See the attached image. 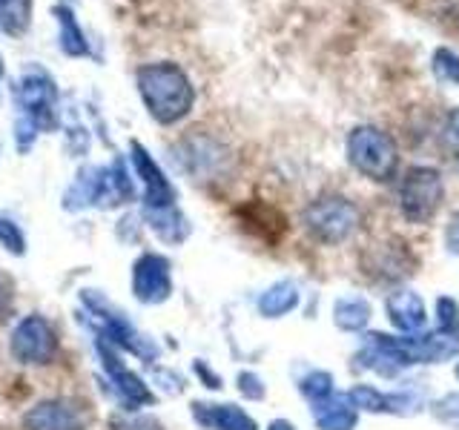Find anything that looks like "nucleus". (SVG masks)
Listing matches in <instances>:
<instances>
[{
  "mask_svg": "<svg viewBox=\"0 0 459 430\" xmlns=\"http://www.w3.org/2000/svg\"><path fill=\"white\" fill-rule=\"evenodd\" d=\"M445 416H448L451 422H456V425H459V396L445 399Z\"/></svg>",
  "mask_w": 459,
  "mask_h": 430,
  "instance_id": "obj_19",
  "label": "nucleus"
},
{
  "mask_svg": "<svg viewBox=\"0 0 459 430\" xmlns=\"http://www.w3.org/2000/svg\"><path fill=\"white\" fill-rule=\"evenodd\" d=\"M434 75L442 83L459 86V55L451 49H437L434 52Z\"/></svg>",
  "mask_w": 459,
  "mask_h": 430,
  "instance_id": "obj_15",
  "label": "nucleus"
},
{
  "mask_svg": "<svg viewBox=\"0 0 459 430\" xmlns=\"http://www.w3.org/2000/svg\"><path fill=\"white\" fill-rule=\"evenodd\" d=\"M305 224L322 244H339L359 227V210L342 195H325L305 210Z\"/></svg>",
  "mask_w": 459,
  "mask_h": 430,
  "instance_id": "obj_4",
  "label": "nucleus"
},
{
  "mask_svg": "<svg viewBox=\"0 0 459 430\" xmlns=\"http://www.w3.org/2000/svg\"><path fill=\"white\" fill-rule=\"evenodd\" d=\"M169 262L155 253L138 258L133 272V290L143 305H158L169 296Z\"/></svg>",
  "mask_w": 459,
  "mask_h": 430,
  "instance_id": "obj_6",
  "label": "nucleus"
},
{
  "mask_svg": "<svg viewBox=\"0 0 459 430\" xmlns=\"http://www.w3.org/2000/svg\"><path fill=\"white\" fill-rule=\"evenodd\" d=\"M135 164H138V172L143 176V184H147V201L152 210H167L172 207V186L167 184V178L161 176V169L152 164V158L143 152L141 147H135Z\"/></svg>",
  "mask_w": 459,
  "mask_h": 430,
  "instance_id": "obj_10",
  "label": "nucleus"
},
{
  "mask_svg": "<svg viewBox=\"0 0 459 430\" xmlns=\"http://www.w3.org/2000/svg\"><path fill=\"white\" fill-rule=\"evenodd\" d=\"M138 92L147 104L150 115L158 124H178L186 118L193 109V83L190 75L172 61H158V64H143L138 69Z\"/></svg>",
  "mask_w": 459,
  "mask_h": 430,
  "instance_id": "obj_1",
  "label": "nucleus"
},
{
  "mask_svg": "<svg viewBox=\"0 0 459 430\" xmlns=\"http://www.w3.org/2000/svg\"><path fill=\"white\" fill-rule=\"evenodd\" d=\"M29 430H83L86 416L72 401H40L26 413Z\"/></svg>",
  "mask_w": 459,
  "mask_h": 430,
  "instance_id": "obj_7",
  "label": "nucleus"
},
{
  "mask_svg": "<svg viewBox=\"0 0 459 430\" xmlns=\"http://www.w3.org/2000/svg\"><path fill=\"white\" fill-rule=\"evenodd\" d=\"M296 301H299V296H296V290H293L290 284H276L273 290H267V293L262 296V301H258V307H262L264 315H281V313H287V310H293V307H296Z\"/></svg>",
  "mask_w": 459,
  "mask_h": 430,
  "instance_id": "obj_13",
  "label": "nucleus"
},
{
  "mask_svg": "<svg viewBox=\"0 0 459 430\" xmlns=\"http://www.w3.org/2000/svg\"><path fill=\"white\" fill-rule=\"evenodd\" d=\"M9 298H12V293H9V284H6V279H4V276H0V310H6Z\"/></svg>",
  "mask_w": 459,
  "mask_h": 430,
  "instance_id": "obj_20",
  "label": "nucleus"
},
{
  "mask_svg": "<svg viewBox=\"0 0 459 430\" xmlns=\"http://www.w3.org/2000/svg\"><path fill=\"white\" fill-rule=\"evenodd\" d=\"M330 384H333V379H330L327 373H313L310 379L301 382V393H305L307 399H313V401H322V399L330 396V391H333Z\"/></svg>",
  "mask_w": 459,
  "mask_h": 430,
  "instance_id": "obj_16",
  "label": "nucleus"
},
{
  "mask_svg": "<svg viewBox=\"0 0 459 430\" xmlns=\"http://www.w3.org/2000/svg\"><path fill=\"white\" fill-rule=\"evenodd\" d=\"M198 425L215 430H255V422L247 413L233 405H195L193 408Z\"/></svg>",
  "mask_w": 459,
  "mask_h": 430,
  "instance_id": "obj_8",
  "label": "nucleus"
},
{
  "mask_svg": "<svg viewBox=\"0 0 459 430\" xmlns=\"http://www.w3.org/2000/svg\"><path fill=\"white\" fill-rule=\"evenodd\" d=\"M270 430H293V425L290 422H273Z\"/></svg>",
  "mask_w": 459,
  "mask_h": 430,
  "instance_id": "obj_21",
  "label": "nucleus"
},
{
  "mask_svg": "<svg viewBox=\"0 0 459 430\" xmlns=\"http://www.w3.org/2000/svg\"><path fill=\"white\" fill-rule=\"evenodd\" d=\"M348 161L370 181H391L399 167L396 143L377 126H356L348 135Z\"/></svg>",
  "mask_w": 459,
  "mask_h": 430,
  "instance_id": "obj_2",
  "label": "nucleus"
},
{
  "mask_svg": "<svg viewBox=\"0 0 459 430\" xmlns=\"http://www.w3.org/2000/svg\"><path fill=\"white\" fill-rule=\"evenodd\" d=\"M316 422L322 430H353L356 410L344 401H336V405H330V410H316Z\"/></svg>",
  "mask_w": 459,
  "mask_h": 430,
  "instance_id": "obj_14",
  "label": "nucleus"
},
{
  "mask_svg": "<svg viewBox=\"0 0 459 430\" xmlns=\"http://www.w3.org/2000/svg\"><path fill=\"white\" fill-rule=\"evenodd\" d=\"M57 350V339L52 327L40 315H26V319L12 330V353L18 362L26 365H47Z\"/></svg>",
  "mask_w": 459,
  "mask_h": 430,
  "instance_id": "obj_5",
  "label": "nucleus"
},
{
  "mask_svg": "<svg viewBox=\"0 0 459 430\" xmlns=\"http://www.w3.org/2000/svg\"><path fill=\"white\" fill-rule=\"evenodd\" d=\"M98 350H100V358H104V365H107V370H109V376L115 379V384H118V391H121V396L124 399H129V401H135V405H143V401H152V396H150V391H147V384H143L135 373H129L118 358H115V353L107 348L104 341L98 344Z\"/></svg>",
  "mask_w": 459,
  "mask_h": 430,
  "instance_id": "obj_9",
  "label": "nucleus"
},
{
  "mask_svg": "<svg viewBox=\"0 0 459 430\" xmlns=\"http://www.w3.org/2000/svg\"><path fill=\"white\" fill-rule=\"evenodd\" d=\"M442 176L430 167H411L405 178L399 181V207L402 215L413 224H425L428 219H434V212L442 204Z\"/></svg>",
  "mask_w": 459,
  "mask_h": 430,
  "instance_id": "obj_3",
  "label": "nucleus"
},
{
  "mask_svg": "<svg viewBox=\"0 0 459 430\" xmlns=\"http://www.w3.org/2000/svg\"><path fill=\"white\" fill-rule=\"evenodd\" d=\"M445 244H448V250L454 255H459V212L451 219L448 229H445Z\"/></svg>",
  "mask_w": 459,
  "mask_h": 430,
  "instance_id": "obj_18",
  "label": "nucleus"
},
{
  "mask_svg": "<svg viewBox=\"0 0 459 430\" xmlns=\"http://www.w3.org/2000/svg\"><path fill=\"white\" fill-rule=\"evenodd\" d=\"M387 313H391V322L411 333V330H420L425 324V307H422V298L411 293V290H399L396 296H391L387 301Z\"/></svg>",
  "mask_w": 459,
  "mask_h": 430,
  "instance_id": "obj_11",
  "label": "nucleus"
},
{
  "mask_svg": "<svg viewBox=\"0 0 459 430\" xmlns=\"http://www.w3.org/2000/svg\"><path fill=\"white\" fill-rule=\"evenodd\" d=\"M0 241H4L6 247H9L12 253H18V255L26 250V247H23L26 241H23V236L18 233V227H14L12 221H0Z\"/></svg>",
  "mask_w": 459,
  "mask_h": 430,
  "instance_id": "obj_17",
  "label": "nucleus"
},
{
  "mask_svg": "<svg viewBox=\"0 0 459 430\" xmlns=\"http://www.w3.org/2000/svg\"><path fill=\"white\" fill-rule=\"evenodd\" d=\"M370 319V307L365 298L359 296H351V298H342L336 305V324L344 327V330H359L365 327Z\"/></svg>",
  "mask_w": 459,
  "mask_h": 430,
  "instance_id": "obj_12",
  "label": "nucleus"
}]
</instances>
